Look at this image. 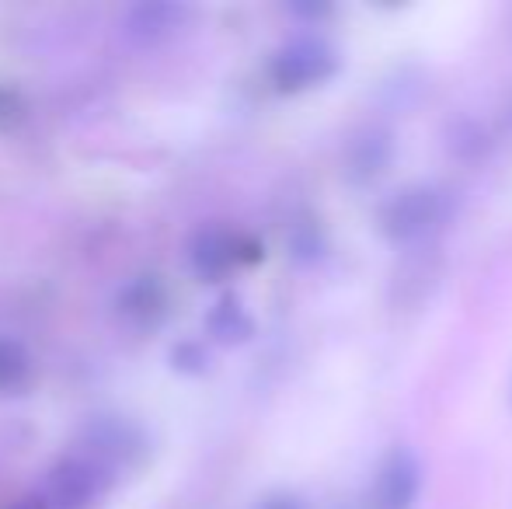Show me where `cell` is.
I'll list each match as a JSON object with an SVG mask.
<instances>
[{
	"mask_svg": "<svg viewBox=\"0 0 512 509\" xmlns=\"http://www.w3.org/2000/svg\"><path fill=\"white\" fill-rule=\"evenodd\" d=\"M108 489V468L88 454L56 461L42 478L39 499L46 509H91Z\"/></svg>",
	"mask_w": 512,
	"mask_h": 509,
	"instance_id": "obj_1",
	"label": "cell"
},
{
	"mask_svg": "<svg viewBox=\"0 0 512 509\" xmlns=\"http://www.w3.org/2000/svg\"><path fill=\"white\" fill-rule=\"evenodd\" d=\"M446 217V196L432 185H415L394 196L380 213V224L391 238L398 241H418L432 234Z\"/></svg>",
	"mask_w": 512,
	"mask_h": 509,
	"instance_id": "obj_2",
	"label": "cell"
},
{
	"mask_svg": "<svg viewBox=\"0 0 512 509\" xmlns=\"http://www.w3.org/2000/svg\"><path fill=\"white\" fill-rule=\"evenodd\" d=\"M248 258H255V245H251L244 234L230 231V227H203V231L192 234L189 241V265L199 279L213 283V279H223L244 265Z\"/></svg>",
	"mask_w": 512,
	"mask_h": 509,
	"instance_id": "obj_3",
	"label": "cell"
},
{
	"mask_svg": "<svg viewBox=\"0 0 512 509\" xmlns=\"http://www.w3.org/2000/svg\"><path fill=\"white\" fill-rule=\"evenodd\" d=\"M335 74V53L317 39H297L283 46L269 63V77L283 91H304Z\"/></svg>",
	"mask_w": 512,
	"mask_h": 509,
	"instance_id": "obj_4",
	"label": "cell"
},
{
	"mask_svg": "<svg viewBox=\"0 0 512 509\" xmlns=\"http://www.w3.org/2000/svg\"><path fill=\"white\" fill-rule=\"evenodd\" d=\"M115 311H119V318L126 325L143 328V332L164 325V318L171 311V290L164 283V276H157V272L129 276L115 293Z\"/></svg>",
	"mask_w": 512,
	"mask_h": 509,
	"instance_id": "obj_5",
	"label": "cell"
},
{
	"mask_svg": "<svg viewBox=\"0 0 512 509\" xmlns=\"http://www.w3.org/2000/svg\"><path fill=\"white\" fill-rule=\"evenodd\" d=\"M84 443H88L84 454L102 461L108 471L119 468V464H133L136 454L147 447L140 426L129 419H119V415H102V419L91 422L84 429Z\"/></svg>",
	"mask_w": 512,
	"mask_h": 509,
	"instance_id": "obj_6",
	"label": "cell"
},
{
	"mask_svg": "<svg viewBox=\"0 0 512 509\" xmlns=\"http://www.w3.org/2000/svg\"><path fill=\"white\" fill-rule=\"evenodd\" d=\"M418 485H422V471L418 461L408 450H394L377 471L373 482V509H411L418 499Z\"/></svg>",
	"mask_w": 512,
	"mask_h": 509,
	"instance_id": "obj_7",
	"label": "cell"
},
{
	"mask_svg": "<svg viewBox=\"0 0 512 509\" xmlns=\"http://www.w3.org/2000/svg\"><path fill=\"white\" fill-rule=\"evenodd\" d=\"M185 7L182 4H168V0H161V4H136L126 11V32L133 35V39L140 42H154L161 39V35L175 32L178 25L185 21Z\"/></svg>",
	"mask_w": 512,
	"mask_h": 509,
	"instance_id": "obj_8",
	"label": "cell"
},
{
	"mask_svg": "<svg viewBox=\"0 0 512 509\" xmlns=\"http://www.w3.org/2000/svg\"><path fill=\"white\" fill-rule=\"evenodd\" d=\"M32 353H28L25 342L11 339V335H0V394H14L32 381Z\"/></svg>",
	"mask_w": 512,
	"mask_h": 509,
	"instance_id": "obj_9",
	"label": "cell"
},
{
	"mask_svg": "<svg viewBox=\"0 0 512 509\" xmlns=\"http://www.w3.org/2000/svg\"><path fill=\"white\" fill-rule=\"evenodd\" d=\"M206 332L213 335L216 342H241L248 339L251 321L244 314L241 300L237 297H220L213 304V311L206 314Z\"/></svg>",
	"mask_w": 512,
	"mask_h": 509,
	"instance_id": "obj_10",
	"label": "cell"
},
{
	"mask_svg": "<svg viewBox=\"0 0 512 509\" xmlns=\"http://www.w3.org/2000/svg\"><path fill=\"white\" fill-rule=\"evenodd\" d=\"M206 363H209V353L203 342H196V339H182L171 349V367H175L178 374H199V370H206Z\"/></svg>",
	"mask_w": 512,
	"mask_h": 509,
	"instance_id": "obj_11",
	"label": "cell"
},
{
	"mask_svg": "<svg viewBox=\"0 0 512 509\" xmlns=\"http://www.w3.org/2000/svg\"><path fill=\"white\" fill-rule=\"evenodd\" d=\"M25 98H21V91L14 88H0V126L4 129H14L25 123Z\"/></svg>",
	"mask_w": 512,
	"mask_h": 509,
	"instance_id": "obj_12",
	"label": "cell"
},
{
	"mask_svg": "<svg viewBox=\"0 0 512 509\" xmlns=\"http://www.w3.org/2000/svg\"><path fill=\"white\" fill-rule=\"evenodd\" d=\"M255 509H307V506H304V499L293 496V492H272V496H265Z\"/></svg>",
	"mask_w": 512,
	"mask_h": 509,
	"instance_id": "obj_13",
	"label": "cell"
},
{
	"mask_svg": "<svg viewBox=\"0 0 512 509\" xmlns=\"http://www.w3.org/2000/svg\"><path fill=\"white\" fill-rule=\"evenodd\" d=\"M4 509H46V503H42L39 496H28V499H14V503Z\"/></svg>",
	"mask_w": 512,
	"mask_h": 509,
	"instance_id": "obj_14",
	"label": "cell"
}]
</instances>
